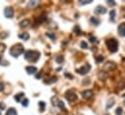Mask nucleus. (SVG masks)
I'll return each instance as SVG.
<instances>
[{
	"mask_svg": "<svg viewBox=\"0 0 125 115\" xmlns=\"http://www.w3.org/2000/svg\"><path fill=\"white\" fill-rule=\"evenodd\" d=\"M23 46L21 44H17L15 46H13L10 49V54L13 57H19L21 53H23Z\"/></svg>",
	"mask_w": 125,
	"mask_h": 115,
	"instance_id": "obj_1",
	"label": "nucleus"
},
{
	"mask_svg": "<svg viewBox=\"0 0 125 115\" xmlns=\"http://www.w3.org/2000/svg\"><path fill=\"white\" fill-rule=\"evenodd\" d=\"M24 58L28 61L36 62L40 58V52H38L36 50H27L24 52Z\"/></svg>",
	"mask_w": 125,
	"mask_h": 115,
	"instance_id": "obj_2",
	"label": "nucleus"
},
{
	"mask_svg": "<svg viewBox=\"0 0 125 115\" xmlns=\"http://www.w3.org/2000/svg\"><path fill=\"white\" fill-rule=\"evenodd\" d=\"M106 45H107L109 50L111 52H113V53L116 52L117 49H118V42L115 39H109V40H107Z\"/></svg>",
	"mask_w": 125,
	"mask_h": 115,
	"instance_id": "obj_3",
	"label": "nucleus"
},
{
	"mask_svg": "<svg viewBox=\"0 0 125 115\" xmlns=\"http://www.w3.org/2000/svg\"><path fill=\"white\" fill-rule=\"evenodd\" d=\"M90 69H91V66H90V64H85V65H83V67H81V68H79L78 70H77V73L78 74H80V75H86L89 71H90Z\"/></svg>",
	"mask_w": 125,
	"mask_h": 115,
	"instance_id": "obj_4",
	"label": "nucleus"
},
{
	"mask_svg": "<svg viewBox=\"0 0 125 115\" xmlns=\"http://www.w3.org/2000/svg\"><path fill=\"white\" fill-rule=\"evenodd\" d=\"M65 98L69 101V102H73V101H76L77 100V95L73 92V91H67L65 93Z\"/></svg>",
	"mask_w": 125,
	"mask_h": 115,
	"instance_id": "obj_5",
	"label": "nucleus"
},
{
	"mask_svg": "<svg viewBox=\"0 0 125 115\" xmlns=\"http://www.w3.org/2000/svg\"><path fill=\"white\" fill-rule=\"evenodd\" d=\"M4 15L6 18L8 19H12L14 17V10L11 8V7H7L5 10H4Z\"/></svg>",
	"mask_w": 125,
	"mask_h": 115,
	"instance_id": "obj_6",
	"label": "nucleus"
},
{
	"mask_svg": "<svg viewBox=\"0 0 125 115\" xmlns=\"http://www.w3.org/2000/svg\"><path fill=\"white\" fill-rule=\"evenodd\" d=\"M82 96H83V99L88 100V99H90L93 96V91L92 90H84V91H83Z\"/></svg>",
	"mask_w": 125,
	"mask_h": 115,
	"instance_id": "obj_7",
	"label": "nucleus"
},
{
	"mask_svg": "<svg viewBox=\"0 0 125 115\" xmlns=\"http://www.w3.org/2000/svg\"><path fill=\"white\" fill-rule=\"evenodd\" d=\"M115 64L114 63V62H108L106 65H105V67H104V72L105 71H113V70H115Z\"/></svg>",
	"mask_w": 125,
	"mask_h": 115,
	"instance_id": "obj_8",
	"label": "nucleus"
},
{
	"mask_svg": "<svg viewBox=\"0 0 125 115\" xmlns=\"http://www.w3.org/2000/svg\"><path fill=\"white\" fill-rule=\"evenodd\" d=\"M94 12L96 13V14H100V15H104V14H106L107 13V9L105 8V7H103V6H97L96 8H95V10H94Z\"/></svg>",
	"mask_w": 125,
	"mask_h": 115,
	"instance_id": "obj_9",
	"label": "nucleus"
},
{
	"mask_svg": "<svg viewBox=\"0 0 125 115\" xmlns=\"http://www.w3.org/2000/svg\"><path fill=\"white\" fill-rule=\"evenodd\" d=\"M25 70H26L27 74H29V75H35L37 73V68L34 66H27L25 68Z\"/></svg>",
	"mask_w": 125,
	"mask_h": 115,
	"instance_id": "obj_10",
	"label": "nucleus"
},
{
	"mask_svg": "<svg viewBox=\"0 0 125 115\" xmlns=\"http://www.w3.org/2000/svg\"><path fill=\"white\" fill-rule=\"evenodd\" d=\"M118 34L122 37H125V23H120L118 25Z\"/></svg>",
	"mask_w": 125,
	"mask_h": 115,
	"instance_id": "obj_11",
	"label": "nucleus"
},
{
	"mask_svg": "<svg viewBox=\"0 0 125 115\" xmlns=\"http://www.w3.org/2000/svg\"><path fill=\"white\" fill-rule=\"evenodd\" d=\"M29 24H30V20L29 19H24V20L20 22V26L21 28H26V27L29 26Z\"/></svg>",
	"mask_w": 125,
	"mask_h": 115,
	"instance_id": "obj_12",
	"label": "nucleus"
},
{
	"mask_svg": "<svg viewBox=\"0 0 125 115\" xmlns=\"http://www.w3.org/2000/svg\"><path fill=\"white\" fill-rule=\"evenodd\" d=\"M15 100L17 101V103H21V102H22V99L24 98V94L23 93H19V94H17V95H15Z\"/></svg>",
	"mask_w": 125,
	"mask_h": 115,
	"instance_id": "obj_13",
	"label": "nucleus"
},
{
	"mask_svg": "<svg viewBox=\"0 0 125 115\" xmlns=\"http://www.w3.org/2000/svg\"><path fill=\"white\" fill-rule=\"evenodd\" d=\"M29 34L27 33V32H23V33H21V34H20L19 35V38L20 39H21V40H24V41H27V40H29Z\"/></svg>",
	"mask_w": 125,
	"mask_h": 115,
	"instance_id": "obj_14",
	"label": "nucleus"
},
{
	"mask_svg": "<svg viewBox=\"0 0 125 115\" xmlns=\"http://www.w3.org/2000/svg\"><path fill=\"white\" fill-rule=\"evenodd\" d=\"M6 115H18V112H17V110L14 107H11V108L8 109Z\"/></svg>",
	"mask_w": 125,
	"mask_h": 115,
	"instance_id": "obj_15",
	"label": "nucleus"
},
{
	"mask_svg": "<svg viewBox=\"0 0 125 115\" xmlns=\"http://www.w3.org/2000/svg\"><path fill=\"white\" fill-rule=\"evenodd\" d=\"M90 21H91V23L94 24V25H99V24H100V20H99L97 18H95V17H91Z\"/></svg>",
	"mask_w": 125,
	"mask_h": 115,
	"instance_id": "obj_16",
	"label": "nucleus"
},
{
	"mask_svg": "<svg viewBox=\"0 0 125 115\" xmlns=\"http://www.w3.org/2000/svg\"><path fill=\"white\" fill-rule=\"evenodd\" d=\"M38 4H39V1H37V0H35V1H30V2L28 3L27 7H28V8H34V7H36Z\"/></svg>",
	"mask_w": 125,
	"mask_h": 115,
	"instance_id": "obj_17",
	"label": "nucleus"
},
{
	"mask_svg": "<svg viewBox=\"0 0 125 115\" xmlns=\"http://www.w3.org/2000/svg\"><path fill=\"white\" fill-rule=\"evenodd\" d=\"M115 10H112L111 12H110V19H111V21H115Z\"/></svg>",
	"mask_w": 125,
	"mask_h": 115,
	"instance_id": "obj_18",
	"label": "nucleus"
},
{
	"mask_svg": "<svg viewBox=\"0 0 125 115\" xmlns=\"http://www.w3.org/2000/svg\"><path fill=\"white\" fill-rule=\"evenodd\" d=\"M55 62H56V63H58V64L63 63V56L62 55H57V56L55 57Z\"/></svg>",
	"mask_w": 125,
	"mask_h": 115,
	"instance_id": "obj_19",
	"label": "nucleus"
},
{
	"mask_svg": "<svg viewBox=\"0 0 125 115\" xmlns=\"http://www.w3.org/2000/svg\"><path fill=\"white\" fill-rule=\"evenodd\" d=\"M98 77H99L100 79H103L102 77H104V79H106V77H107V74H105L104 71H101V72L98 74Z\"/></svg>",
	"mask_w": 125,
	"mask_h": 115,
	"instance_id": "obj_20",
	"label": "nucleus"
},
{
	"mask_svg": "<svg viewBox=\"0 0 125 115\" xmlns=\"http://www.w3.org/2000/svg\"><path fill=\"white\" fill-rule=\"evenodd\" d=\"M95 59H96V62H97V63H102V62L104 61V56H102V55H97V56L95 57Z\"/></svg>",
	"mask_w": 125,
	"mask_h": 115,
	"instance_id": "obj_21",
	"label": "nucleus"
},
{
	"mask_svg": "<svg viewBox=\"0 0 125 115\" xmlns=\"http://www.w3.org/2000/svg\"><path fill=\"white\" fill-rule=\"evenodd\" d=\"M39 106H40L41 112H44V110H45V106H46V104H45L44 102H40V103H39Z\"/></svg>",
	"mask_w": 125,
	"mask_h": 115,
	"instance_id": "obj_22",
	"label": "nucleus"
},
{
	"mask_svg": "<svg viewBox=\"0 0 125 115\" xmlns=\"http://www.w3.org/2000/svg\"><path fill=\"white\" fill-rule=\"evenodd\" d=\"M91 2H92V0H81L80 1V4L81 5H84V4H89Z\"/></svg>",
	"mask_w": 125,
	"mask_h": 115,
	"instance_id": "obj_23",
	"label": "nucleus"
},
{
	"mask_svg": "<svg viewBox=\"0 0 125 115\" xmlns=\"http://www.w3.org/2000/svg\"><path fill=\"white\" fill-rule=\"evenodd\" d=\"M122 113H123L122 108H121V107H117V109L115 110V114L116 115H122Z\"/></svg>",
	"mask_w": 125,
	"mask_h": 115,
	"instance_id": "obj_24",
	"label": "nucleus"
},
{
	"mask_svg": "<svg viewBox=\"0 0 125 115\" xmlns=\"http://www.w3.org/2000/svg\"><path fill=\"white\" fill-rule=\"evenodd\" d=\"M74 31L76 32V34H78V35H82V31H81V28H80L79 26H76L75 29H74Z\"/></svg>",
	"mask_w": 125,
	"mask_h": 115,
	"instance_id": "obj_25",
	"label": "nucleus"
},
{
	"mask_svg": "<svg viewBox=\"0 0 125 115\" xmlns=\"http://www.w3.org/2000/svg\"><path fill=\"white\" fill-rule=\"evenodd\" d=\"M21 104H22L23 106L26 107V106H28V104H29V103H28V100H27V99H23L22 102H21Z\"/></svg>",
	"mask_w": 125,
	"mask_h": 115,
	"instance_id": "obj_26",
	"label": "nucleus"
},
{
	"mask_svg": "<svg viewBox=\"0 0 125 115\" xmlns=\"http://www.w3.org/2000/svg\"><path fill=\"white\" fill-rule=\"evenodd\" d=\"M114 104H115V102H114L113 100L109 101V103H108V105H107V109H109L110 107H112V106L114 105Z\"/></svg>",
	"mask_w": 125,
	"mask_h": 115,
	"instance_id": "obj_27",
	"label": "nucleus"
},
{
	"mask_svg": "<svg viewBox=\"0 0 125 115\" xmlns=\"http://www.w3.org/2000/svg\"><path fill=\"white\" fill-rule=\"evenodd\" d=\"M81 48H83V49H85V48H88V46H87V44H86L85 42H82V43H81Z\"/></svg>",
	"mask_w": 125,
	"mask_h": 115,
	"instance_id": "obj_28",
	"label": "nucleus"
},
{
	"mask_svg": "<svg viewBox=\"0 0 125 115\" xmlns=\"http://www.w3.org/2000/svg\"><path fill=\"white\" fill-rule=\"evenodd\" d=\"M47 36H48V37H50L52 40H54V38H55L54 34H53V33H51V32H48V33H47Z\"/></svg>",
	"mask_w": 125,
	"mask_h": 115,
	"instance_id": "obj_29",
	"label": "nucleus"
},
{
	"mask_svg": "<svg viewBox=\"0 0 125 115\" xmlns=\"http://www.w3.org/2000/svg\"><path fill=\"white\" fill-rule=\"evenodd\" d=\"M7 36H8V33H7V32H1V33H0V38H1V39L6 38Z\"/></svg>",
	"mask_w": 125,
	"mask_h": 115,
	"instance_id": "obj_30",
	"label": "nucleus"
},
{
	"mask_svg": "<svg viewBox=\"0 0 125 115\" xmlns=\"http://www.w3.org/2000/svg\"><path fill=\"white\" fill-rule=\"evenodd\" d=\"M57 105H58V106H59L60 108H63V109H64V106H65V105H64V103H63L62 101H58V102H57Z\"/></svg>",
	"mask_w": 125,
	"mask_h": 115,
	"instance_id": "obj_31",
	"label": "nucleus"
},
{
	"mask_svg": "<svg viewBox=\"0 0 125 115\" xmlns=\"http://www.w3.org/2000/svg\"><path fill=\"white\" fill-rule=\"evenodd\" d=\"M108 4H109L110 6H112V7H113V6H115V2L114 0H109V1H108Z\"/></svg>",
	"mask_w": 125,
	"mask_h": 115,
	"instance_id": "obj_32",
	"label": "nucleus"
},
{
	"mask_svg": "<svg viewBox=\"0 0 125 115\" xmlns=\"http://www.w3.org/2000/svg\"><path fill=\"white\" fill-rule=\"evenodd\" d=\"M5 50V45L0 44V52H3Z\"/></svg>",
	"mask_w": 125,
	"mask_h": 115,
	"instance_id": "obj_33",
	"label": "nucleus"
},
{
	"mask_svg": "<svg viewBox=\"0 0 125 115\" xmlns=\"http://www.w3.org/2000/svg\"><path fill=\"white\" fill-rule=\"evenodd\" d=\"M5 108H6V105L4 103H0V109L2 110V109H5Z\"/></svg>",
	"mask_w": 125,
	"mask_h": 115,
	"instance_id": "obj_34",
	"label": "nucleus"
},
{
	"mask_svg": "<svg viewBox=\"0 0 125 115\" xmlns=\"http://www.w3.org/2000/svg\"><path fill=\"white\" fill-rule=\"evenodd\" d=\"M89 41H90L91 43H94V42H96V38H95V37H90V38H89Z\"/></svg>",
	"mask_w": 125,
	"mask_h": 115,
	"instance_id": "obj_35",
	"label": "nucleus"
},
{
	"mask_svg": "<svg viewBox=\"0 0 125 115\" xmlns=\"http://www.w3.org/2000/svg\"><path fill=\"white\" fill-rule=\"evenodd\" d=\"M3 90H4V84L1 82V83H0V92L3 91Z\"/></svg>",
	"mask_w": 125,
	"mask_h": 115,
	"instance_id": "obj_36",
	"label": "nucleus"
},
{
	"mask_svg": "<svg viewBox=\"0 0 125 115\" xmlns=\"http://www.w3.org/2000/svg\"><path fill=\"white\" fill-rule=\"evenodd\" d=\"M65 76H66V77H70V79H72V78H73V76H72V75H69V74H65Z\"/></svg>",
	"mask_w": 125,
	"mask_h": 115,
	"instance_id": "obj_37",
	"label": "nucleus"
},
{
	"mask_svg": "<svg viewBox=\"0 0 125 115\" xmlns=\"http://www.w3.org/2000/svg\"><path fill=\"white\" fill-rule=\"evenodd\" d=\"M0 115H1V112H0Z\"/></svg>",
	"mask_w": 125,
	"mask_h": 115,
	"instance_id": "obj_38",
	"label": "nucleus"
}]
</instances>
